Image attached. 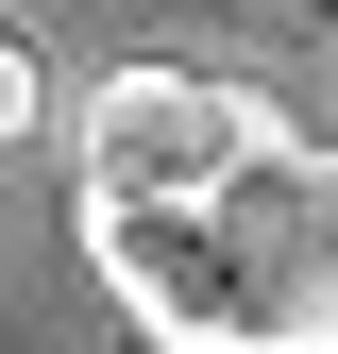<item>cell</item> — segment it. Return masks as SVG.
Instances as JSON below:
<instances>
[{
	"label": "cell",
	"instance_id": "3",
	"mask_svg": "<svg viewBox=\"0 0 338 354\" xmlns=\"http://www.w3.org/2000/svg\"><path fill=\"white\" fill-rule=\"evenodd\" d=\"M34 118H51V68H34V34H17V17H0V152H17Z\"/></svg>",
	"mask_w": 338,
	"mask_h": 354
},
{
	"label": "cell",
	"instance_id": "2",
	"mask_svg": "<svg viewBox=\"0 0 338 354\" xmlns=\"http://www.w3.org/2000/svg\"><path fill=\"white\" fill-rule=\"evenodd\" d=\"M271 136V84H237V68H102L84 84V118H68V203H186V186H220V169Z\"/></svg>",
	"mask_w": 338,
	"mask_h": 354
},
{
	"label": "cell",
	"instance_id": "1",
	"mask_svg": "<svg viewBox=\"0 0 338 354\" xmlns=\"http://www.w3.org/2000/svg\"><path fill=\"white\" fill-rule=\"evenodd\" d=\"M84 270L152 354H338V136H254L186 203H84Z\"/></svg>",
	"mask_w": 338,
	"mask_h": 354
}]
</instances>
